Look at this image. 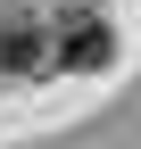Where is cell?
<instances>
[{"label": "cell", "mask_w": 141, "mask_h": 149, "mask_svg": "<svg viewBox=\"0 0 141 149\" xmlns=\"http://www.w3.org/2000/svg\"><path fill=\"white\" fill-rule=\"evenodd\" d=\"M50 58H58V66H100V58H108V25H100V17H75Z\"/></svg>", "instance_id": "6da1fadb"}]
</instances>
